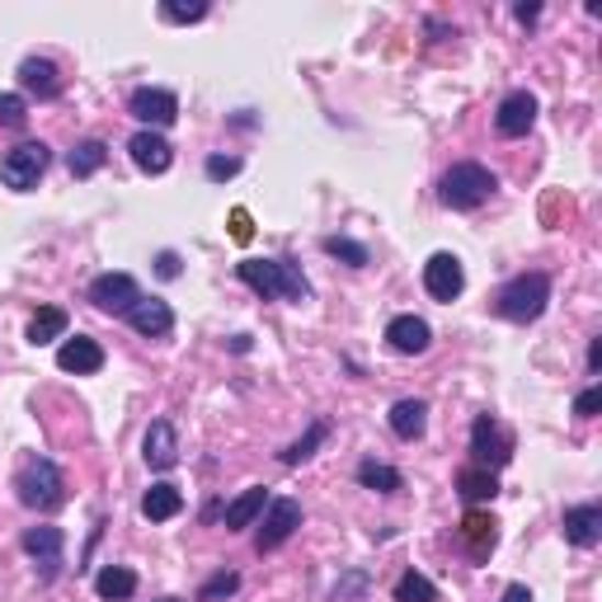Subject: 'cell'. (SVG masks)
<instances>
[{"mask_svg": "<svg viewBox=\"0 0 602 602\" xmlns=\"http://www.w3.org/2000/svg\"><path fill=\"white\" fill-rule=\"evenodd\" d=\"M236 274L245 288H255L264 297H282V301H311V282L301 278V269L292 259H241Z\"/></svg>", "mask_w": 602, "mask_h": 602, "instance_id": "6da1fadb", "label": "cell"}, {"mask_svg": "<svg viewBox=\"0 0 602 602\" xmlns=\"http://www.w3.org/2000/svg\"><path fill=\"white\" fill-rule=\"evenodd\" d=\"M546 301H550V278L546 274H517L494 292V315H504V321H513V325H527L546 311Z\"/></svg>", "mask_w": 602, "mask_h": 602, "instance_id": "7a4b0ae2", "label": "cell"}, {"mask_svg": "<svg viewBox=\"0 0 602 602\" xmlns=\"http://www.w3.org/2000/svg\"><path fill=\"white\" fill-rule=\"evenodd\" d=\"M494 189H499V179L484 170V165L461 160V165H452V170L443 175L438 198H443V208H452V212H471V208H480V203H490Z\"/></svg>", "mask_w": 602, "mask_h": 602, "instance_id": "3957f363", "label": "cell"}, {"mask_svg": "<svg viewBox=\"0 0 602 602\" xmlns=\"http://www.w3.org/2000/svg\"><path fill=\"white\" fill-rule=\"evenodd\" d=\"M14 490H20L24 504L38 509V513H57L66 504V480L47 457H29L20 466V476H14Z\"/></svg>", "mask_w": 602, "mask_h": 602, "instance_id": "277c9868", "label": "cell"}, {"mask_svg": "<svg viewBox=\"0 0 602 602\" xmlns=\"http://www.w3.org/2000/svg\"><path fill=\"white\" fill-rule=\"evenodd\" d=\"M47 165H53V150H47L43 142H20V146H10L5 156H0V179H5V189L29 193L33 183L43 179Z\"/></svg>", "mask_w": 602, "mask_h": 602, "instance_id": "5b68a950", "label": "cell"}, {"mask_svg": "<svg viewBox=\"0 0 602 602\" xmlns=\"http://www.w3.org/2000/svg\"><path fill=\"white\" fill-rule=\"evenodd\" d=\"M471 452L480 471H499V466L513 461V433L494 420V414H480L471 424Z\"/></svg>", "mask_w": 602, "mask_h": 602, "instance_id": "8992f818", "label": "cell"}, {"mask_svg": "<svg viewBox=\"0 0 602 602\" xmlns=\"http://www.w3.org/2000/svg\"><path fill=\"white\" fill-rule=\"evenodd\" d=\"M127 113H132V119H137L142 127L160 132V127H170V123L179 119V99H175L170 90H160V86H142V90H132Z\"/></svg>", "mask_w": 602, "mask_h": 602, "instance_id": "52a82bcc", "label": "cell"}, {"mask_svg": "<svg viewBox=\"0 0 602 602\" xmlns=\"http://www.w3.org/2000/svg\"><path fill=\"white\" fill-rule=\"evenodd\" d=\"M90 301L109 315H127L142 301V288H137V278L132 274H99L90 282Z\"/></svg>", "mask_w": 602, "mask_h": 602, "instance_id": "ba28073f", "label": "cell"}, {"mask_svg": "<svg viewBox=\"0 0 602 602\" xmlns=\"http://www.w3.org/2000/svg\"><path fill=\"white\" fill-rule=\"evenodd\" d=\"M532 123H537V94L532 90H513V94L499 99V109H494L499 137H527Z\"/></svg>", "mask_w": 602, "mask_h": 602, "instance_id": "9c48e42d", "label": "cell"}, {"mask_svg": "<svg viewBox=\"0 0 602 602\" xmlns=\"http://www.w3.org/2000/svg\"><path fill=\"white\" fill-rule=\"evenodd\" d=\"M424 288L433 301H457L461 288H466V269L457 255H447V249H438L428 264H424Z\"/></svg>", "mask_w": 602, "mask_h": 602, "instance_id": "30bf717a", "label": "cell"}, {"mask_svg": "<svg viewBox=\"0 0 602 602\" xmlns=\"http://www.w3.org/2000/svg\"><path fill=\"white\" fill-rule=\"evenodd\" d=\"M297 527H301V504H297V499H274L269 513H264V523H259L255 546L259 550H278Z\"/></svg>", "mask_w": 602, "mask_h": 602, "instance_id": "8fae6325", "label": "cell"}, {"mask_svg": "<svg viewBox=\"0 0 602 602\" xmlns=\"http://www.w3.org/2000/svg\"><path fill=\"white\" fill-rule=\"evenodd\" d=\"M127 156H132V165H137L142 175H165L175 165V146L160 137V132H150V127H142L137 137L127 142Z\"/></svg>", "mask_w": 602, "mask_h": 602, "instance_id": "7c38bea8", "label": "cell"}, {"mask_svg": "<svg viewBox=\"0 0 602 602\" xmlns=\"http://www.w3.org/2000/svg\"><path fill=\"white\" fill-rule=\"evenodd\" d=\"M387 344L395 348V354H405V358H414V354H428L433 330H428L424 315H395V321L387 325Z\"/></svg>", "mask_w": 602, "mask_h": 602, "instance_id": "4fadbf2b", "label": "cell"}, {"mask_svg": "<svg viewBox=\"0 0 602 602\" xmlns=\"http://www.w3.org/2000/svg\"><path fill=\"white\" fill-rule=\"evenodd\" d=\"M57 367L62 372H76V377H90L104 367V348H99L90 334H76V339H62L57 348Z\"/></svg>", "mask_w": 602, "mask_h": 602, "instance_id": "5bb4252c", "label": "cell"}, {"mask_svg": "<svg viewBox=\"0 0 602 602\" xmlns=\"http://www.w3.org/2000/svg\"><path fill=\"white\" fill-rule=\"evenodd\" d=\"M142 457L150 471H170V466L179 461V433L170 420H156L146 428V443H142Z\"/></svg>", "mask_w": 602, "mask_h": 602, "instance_id": "9a60e30c", "label": "cell"}, {"mask_svg": "<svg viewBox=\"0 0 602 602\" xmlns=\"http://www.w3.org/2000/svg\"><path fill=\"white\" fill-rule=\"evenodd\" d=\"M62 546H66L62 527H29V532H24V550L43 565V579H57V570H62Z\"/></svg>", "mask_w": 602, "mask_h": 602, "instance_id": "2e32d148", "label": "cell"}, {"mask_svg": "<svg viewBox=\"0 0 602 602\" xmlns=\"http://www.w3.org/2000/svg\"><path fill=\"white\" fill-rule=\"evenodd\" d=\"M127 325L137 330V334H146V339H165V334L175 330V311L165 306L160 297H142L137 306L127 311Z\"/></svg>", "mask_w": 602, "mask_h": 602, "instance_id": "e0dca14e", "label": "cell"}, {"mask_svg": "<svg viewBox=\"0 0 602 602\" xmlns=\"http://www.w3.org/2000/svg\"><path fill=\"white\" fill-rule=\"evenodd\" d=\"M565 542L579 546V550H589L602 542V509L598 504H579V509H565Z\"/></svg>", "mask_w": 602, "mask_h": 602, "instance_id": "ac0fdd59", "label": "cell"}, {"mask_svg": "<svg viewBox=\"0 0 602 602\" xmlns=\"http://www.w3.org/2000/svg\"><path fill=\"white\" fill-rule=\"evenodd\" d=\"M387 420H391L395 438L414 443V438H424V428H428V405H424V400H395Z\"/></svg>", "mask_w": 602, "mask_h": 602, "instance_id": "d6986e66", "label": "cell"}, {"mask_svg": "<svg viewBox=\"0 0 602 602\" xmlns=\"http://www.w3.org/2000/svg\"><path fill=\"white\" fill-rule=\"evenodd\" d=\"M20 86L29 94H38V99H53L62 90V76H57V66L47 57H24L20 62Z\"/></svg>", "mask_w": 602, "mask_h": 602, "instance_id": "ffe728a7", "label": "cell"}, {"mask_svg": "<svg viewBox=\"0 0 602 602\" xmlns=\"http://www.w3.org/2000/svg\"><path fill=\"white\" fill-rule=\"evenodd\" d=\"M179 509H183V494H179V484H170V480L150 484V490L142 494V517H150V523H170Z\"/></svg>", "mask_w": 602, "mask_h": 602, "instance_id": "44dd1931", "label": "cell"}, {"mask_svg": "<svg viewBox=\"0 0 602 602\" xmlns=\"http://www.w3.org/2000/svg\"><path fill=\"white\" fill-rule=\"evenodd\" d=\"M461 542L471 546V556L476 560H484L494 550V542H499V532H494V517L490 513H480V509H471L461 517Z\"/></svg>", "mask_w": 602, "mask_h": 602, "instance_id": "7402d4cb", "label": "cell"}, {"mask_svg": "<svg viewBox=\"0 0 602 602\" xmlns=\"http://www.w3.org/2000/svg\"><path fill=\"white\" fill-rule=\"evenodd\" d=\"M94 593L109 598V602H123V598L137 593V575L123 570V565H104V570L94 575Z\"/></svg>", "mask_w": 602, "mask_h": 602, "instance_id": "603a6c76", "label": "cell"}, {"mask_svg": "<svg viewBox=\"0 0 602 602\" xmlns=\"http://www.w3.org/2000/svg\"><path fill=\"white\" fill-rule=\"evenodd\" d=\"M358 484H363V490H377V494H395V490H405V476H400L395 466H387V461L367 457L358 466Z\"/></svg>", "mask_w": 602, "mask_h": 602, "instance_id": "cb8c5ba5", "label": "cell"}, {"mask_svg": "<svg viewBox=\"0 0 602 602\" xmlns=\"http://www.w3.org/2000/svg\"><path fill=\"white\" fill-rule=\"evenodd\" d=\"M457 490H461V499L466 504H484V499H494L499 494V480H494V471H480V466H466V471L457 476Z\"/></svg>", "mask_w": 602, "mask_h": 602, "instance_id": "d4e9b609", "label": "cell"}, {"mask_svg": "<svg viewBox=\"0 0 602 602\" xmlns=\"http://www.w3.org/2000/svg\"><path fill=\"white\" fill-rule=\"evenodd\" d=\"M269 504V494H264V484H255V490H245L236 504H226V532H241V527H249L259 517V509Z\"/></svg>", "mask_w": 602, "mask_h": 602, "instance_id": "484cf974", "label": "cell"}, {"mask_svg": "<svg viewBox=\"0 0 602 602\" xmlns=\"http://www.w3.org/2000/svg\"><path fill=\"white\" fill-rule=\"evenodd\" d=\"M104 160H109V146L99 142V137H90V142H80V146L71 150V156H66V170H71L76 179H90Z\"/></svg>", "mask_w": 602, "mask_h": 602, "instance_id": "4316f807", "label": "cell"}, {"mask_svg": "<svg viewBox=\"0 0 602 602\" xmlns=\"http://www.w3.org/2000/svg\"><path fill=\"white\" fill-rule=\"evenodd\" d=\"M53 339H66V311L62 306H43L29 321V344H53Z\"/></svg>", "mask_w": 602, "mask_h": 602, "instance_id": "83f0119b", "label": "cell"}, {"mask_svg": "<svg viewBox=\"0 0 602 602\" xmlns=\"http://www.w3.org/2000/svg\"><path fill=\"white\" fill-rule=\"evenodd\" d=\"M395 602H438V589H433L428 575L405 570V575L395 579Z\"/></svg>", "mask_w": 602, "mask_h": 602, "instance_id": "f1b7e54d", "label": "cell"}, {"mask_svg": "<svg viewBox=\"0 0 602 602\" xmlns=\"http://www.w3.org/2000/svg\"><path fill=\"white\" fill-rule=\"evenodd\" d=\"M325 433H330L325 424H311V428H306V438H297V443H292L288 452H282V461H288V466H301V461H306L315 447L325 443Z\"/></svg>", "mask_w": 602, "mask_h": 602, "instance_id": "f546056e", "label": "cell"}, {"mask_svg": "<svg viewBox=\"0 0 602 602\" xmlns=\"http://www.w3.org/2000/svg\"><path fill=\"white\" fill-rule=\"evenodd\" d=\"M325 255H334V259H348V264H354V269H363V264L372 259V255H367V245L348 241V236H330V241H325Z\"/></svg>", "mask_w": 602, "mask_h": 602, "instance_id": "4dcf8cb0", "label": "cell"}, {"mask_svg": "<svg viewBox=\"0 0 602 602\" xmlns=\"http://www.w3.org/2000/svg\"><path fill=\"white\" fill-rule=\"evenodd\" d=\"M203 14H208V0H193V5H175V0H165V5H160L165 24H198Z\"/></svg>", "mask_w": 602, "mask_h": 602, "instance_id": "1f68e13d", "label": "cell"}, {"mask_svg": "<svg viewBox=\"0 0 602 602\" xmlns=\"http://www.w3.org/2000/svg\"><path fill=\"white\" fill-rule=\"evenodd\" d=\"M241 589V575H216L203 583V593H198V602H216V598H231Z\"/></svg>", "mask_w": 602, "mask_h": 602, "instance_id": "d6a6232c", "label": "cell"}, {"mask_svg": "<svg viewBox=\"0 0 602 602\" xmlns=\"http://www.w3.org/2000/svg\"><path fill=\"white\" fill-rule=\"evenodd\" d=\"M203 170H208V179H212V183L236 179V175H241V156H208Z\"/></svg>", "mask_w": 602, "mask_h": 602, "instance_id": "836d02e7", "label": "cell"}, {"mask_svg": "<svg viewBox=\"0 0 602 602\" xmlns=\"http://www.w3.org/2000/svg\"><path fill=\"white\" fill-rule=\"evenodd\" d=\"M24 119H29L24 99L20 94H0V123H5V127H24Z\"/></svg>", "mask_w": 602, "mask_h": 602, "instance_id": "e575fe53", "label": "cell"}, {"mask_svg": "<svg viewBox=\"0 0 602 602\" xmlns=\"http://www.w3.org/2000/svg\"><path fill=\"white\" fill-rule=\"evenodd\" d=\"M598 410H602V391H598V387L579 391V400H575V414H579V420H593Z\"/></svg>", "mask_w": 602, "mask_h": 602, "instance_id": "d590c367", "label": "cell"}, {"mask_svg": "<svg viewBox=\"0 0 602 602\" xmlns=\"http://www.w3.org/2000/svg\"><path fill=\"white\" fill-rule=\"evenodd\" d=\"M231 236H236L241 245H245L249 236H255V226H249V212H245V208H236V212H231Z\"/></svg>", "mask_w": 602, "mask_h": 602, "instance_id": "8d00e7d4", "label": "cell"}, {"mask_svg": "<svg viewBox=\"0 0 602 602\" xmlns=\"http://www.w3.org/2000/svg\"><path fill=\"white\" fill-rule=\"evenodd\" d=\"M156 274H160V278H179V255H175V249L156 255Z\"/></svg>", "mask_w": 602, "mask_h": 602, "instance_id": "74e56055", "label": "cell"}, {"mask_svg": "<svg viewBox=\"0 0 602 602\" xmlns=\"http://www.w3.org/2000/svg\"><path fill=\"white\" fill-rule=\"evenodd\" d=\"M504 602H532V589H527V583H509V589H504Z\"/></svg>", "mask_w": 602, "mask_h": 602, "instance_id": "f35d334b", "label": "cell"}, {"mask_svg": "<svg viewBox=\"0 0 602 602\" xmlns=\"http://www.w3.org/2000/svg\"><path fill=\"white\" fill-rule=\"evenodd\" d=\"M537 14H542V5H517V20H523V24H532Z\"/></svg>", "mask_w": 602, "mask_h": 602, "instance_id": "ab89813d", "label": "cell"}, {"mask_svg": "<svg viewBox=\"0 0 602 602\" xmlns=\"http://www.w3.org/2000/svg\"><path fill=\"white\" fill-rule=\"evenodd\" d=\"M589 367H593V372L602 367V344H598V339H593V348H589Z\"/></svg>", "mask_w": 602, "mask_h": 602, "instance_id": "60d3db41", "label": "cell"}, {"mask_svg": "<svg viewBox=\"0 0 602 602\" xmlns=\"http://www.w3.org/2000/svg\"><path fill=\"white\" fill-rule=\"evenodd\" d=\"M160 602H179V598H160Z\"/></svg>", "mask_w": 602, "mask_h": 602, "instance_id": "b9f144b4", "label": "cell"}]
</instances>
